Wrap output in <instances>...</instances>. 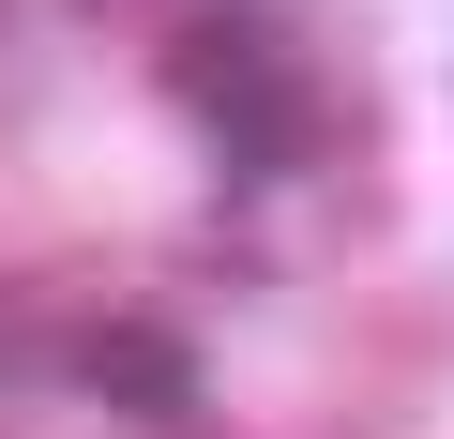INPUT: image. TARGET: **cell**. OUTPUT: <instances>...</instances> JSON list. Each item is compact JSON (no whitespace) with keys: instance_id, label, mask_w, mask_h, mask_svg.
I'll list each match as a JSON object with an SVG mask.
<instances>
[{"instance_id":"cell-2","label":"cell","mask_w":454,"mask_h":439,"mask_svg":"<svg viewBox=\"0 0 454 439\" xmlns=\"http://www.w3.org/2000/svg\"><path fill=\"white\" fill-rule=\"evenodd\" d=\"M91 394L137 409V424H182V409H197V349H182L167 318H106V333H91Z\"/></svg>"},{"instance_id":"cell-1","label":"cell","mask_w":454,"mask_h":439,"mask_svg":"<svg viewBox=\"0 0 454 439\" xmlns=\"http://www.w3.org/2000/svg\"><path fill=\"white\" fill-rule=\"evenodd\" d=\"M167 91L227 137V167H243V182H273V167L318 152V91H303V61H288L258 16H197V31L167 46Z\"/></svg>"}]
</instances>
